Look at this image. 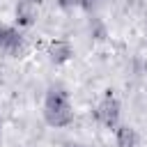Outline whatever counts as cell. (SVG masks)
Segmentation results:
<instances>
[{
	"label": "cell",
	"instance_id": "1",
	"mask_svg": "<svg viewBox=\"0 0 147 147\" xmlns=\"http://www.w3.org/2000/svg\"><path fill=\"white\" fill-rule=\"evenodd\" d=\"M41 113H44V119H46L48 126H55V129L69 126L74 122V108H71L69 92L62 85H51L46 90L44 110Z\"/></svg>",
	"mask_w": 147,
	"mask_h": 147
},
{
	"label": "cell",
	"instance_id": "2",
	"mask_svg": "<svg viewBox=\"0 0 147 147\" xmlns=\"http://www.w3.org/2000/svg\"><path fill=\"white\" fill-rule=\"evenodd\" d=\"M119 117H122V103H119V99L115 96V94H103L101 99H99V103H96V108H94V119L103 126V129H108V131H113L117 124H119Z\"/></svg>",
	"mask_w": 147,
	"mask_h": 147
},
{
	"label": "cell",
	"instance_id": "3",
	"mask_svg": "<svg viewBox=\"0 0 147 147\" xmlns=\"http://www.w3.org/2000/svg\"><path fill=\"white\" fill-rule=\"evenodd\" d=\"M25 48V37L16 25H0V53L5 55H21Z\"/></svg>",
	"mask_w": 147,
	"mask_h": 147
},
{
	"label": "cell",
	"instance_id": "4",
	"mask_svg": "<svg viewBox=\"0 0 147 147\" xmlns=\"http://www.w3.org/2000/svg\"><path fill=\"white\" fill-rule=\"evenodd\" d=\"M46 55H48V60H51L55 67H60V64H67V62L74 57V48H71V44H69L67 39H55V41L48 44Z\"/></svg>",
	"mask_w": 147,
	"mask_h": 147
},
{
	"label": "cell",
	"instance_id": "5",
	"mask_svg": "<svg viewBox=\"0 0 147 147\" xmlns=\"http://www.w3.org/2000/svg\"><path fill=\"white\" fill-rule=\"evenodd\" d=\"M14 14H16L18 28H30L34 23V18H37V2L34 0H18Z\"/></svg>",
	"mask_w": 147,
	"mask_h": 147
},
{
	"label": "cell",
	"instance_id": "6",
	"mask_svg": "<svg viewBox=\"0 0 147 147\" xmlns=\"http://www.w3.org/2000/svg\"><path fill=\"white\" fill-rule=\"evenodd\" d=\"M113 136H115L117 147H138L140 145V136L131 124H117L113 129Z\"/></svg>",
	"mask_w": 147,
	"mask_h": 147
},
{
	"label": "cell",
	"instance_id": "7",
	"mask_svg": "<svg viewBox=\"0 0 147 147\" xmlns=\"http://www.w3.org/2000/svg\"><path fill=\"white\" fill-rule=\"evenodd\" d=\"M92 5H94V0H76V7H80V9H92Z\"/></svg>",
	"mask_w": 147,
	"mask_h": 147
},
{
	"label": "cell",
	"instance_id": "8",
	"mask_svg": "<svg viewBox=\"0 0 147 147\" xmlns=\"http://www.w3.org/2000/svg\"><path fill=\"white\" fill-rule=\"evenodd\" d=\"M62 147H85V145H80V142H64Z\"/></svg>",
	"mask_w": 147,
	"mask_h": 147
}]
</instances>
